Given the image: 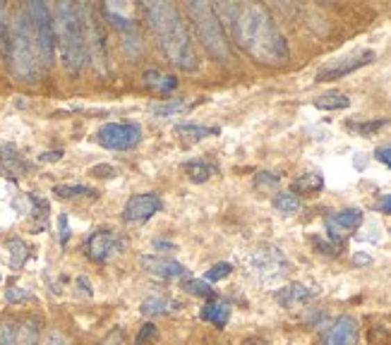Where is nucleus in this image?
<instances>
[{
  "mask_svg": "<svg viewBox=\"0 0 391 345\" xmlns=\"http://www.w3.org/2000/svg\"><path fill=\"white\" fill-rule=\"evenodd\" d=\"M322 187H324V178H322L319 173H303L300 178L293 180V185H290L293 194H308V197L322 192Z\"/></svg>",
  "mask_w": 391,
  "mask_h": 345,
  "instance_id": "nucleus-20",
  "label": "nucleus"
},
{
  "mask_svg": "<svg viewBox=\"0 0 391 345\" xmlns=\"http://www.w3.org/2000/svg\"><path fill=\"white\" fill-rule=\"evenodd\" d=\"M58 237H60V245L65 247L67 240H70V223H67V216L60 214L58 216Z\"/></svg>",
  "mask_w": 391,
  "mask_h": 345,
  "instance_id": "nucleus-39",
  "label": "nucleus"
},
{
  "mask_svg": "<svg viewBox=\"0 0 391 345\" xmlns=\"http://www.w3.org/2000/svg\"><path fill=\"white\" fill-rule=\"evenodd\" d=\"M278 183H281V178H278L276 173L272 171H262L255 175V187L260 190V192H269V190H276Z\"/></svg>",
  "mask_w": 391,
  "mask_h": 345,
  "instance_id": "nucleus-34",
  "label": "nucleus"
},
{
  "mask_svg": "<svg viewBox=\"0 0 391 345\" xmlns=\"http://www.w3.org/2000/svg\"><path fill=\"white\" fill-rule=\"evenodd\" d=\"M53 31H56V46L60 51L63 67L70 74L82 72L89 60L82 8L75 3H58L53 8Z\"/></svg>",
  "mask_w": 391,
  "mask_h": 345,
  "instance_id": "nucleus-3",
  "label": "nucleus"
},
{
  "mask_svg": "<svg viewBox=\"0 0 391 345\" xmlns=\"http://www.w3.org/2000/svg\"><path fill=\"white\" fill-rule=\"evenodd\" d=\"M274 209L276 211H281V214H295V211L300 209V199L295 197L293 192H278L276 197H274Z\"/></svg>",
  "mask_w": 391,
  "mask_h": 345,
  "instance_id": "nucleus-29",
  "label": "nucleus"
},
{
  "mask_svg": "<svg viewBox=\"0 0 391 345\" xmlns=\"http://www.w3.org/2000/svg\"><path fill=\"white\" fill-rule=\"evenodd\" d=\"M0 345H17V321L13 317H0Z\"/></svg>",
  "mask_w": 391,
  "mask_h": 345,
  "instance_id": "nucleus-31",
  "label": "nucleus"
},
{
  "mask_svg": "<svg viewBox=\"0 0 391 345\" xmlns=\"http://www.w3.org/2000/svg\"><path fill=\"white\" fill-rule=\"evenodd\" d=\"M106 19H108V22L115 26V31L120 34V39H123V49L128 51V56L130 58L140 56L142 49H144V44H142V34H140V26H137V22H132L130 17L120 15L113 5L106 8Z\"/></svg>",
  "mask_w": 391,
  "mask_h": 345,
  "instance_id": "nucleus-12",
  "label": "nucleus"
},
{
  "mask_svg": "<svg viewBox=\"0 0 391 345\" xmlns=\"http://www.w3.org/2000/svg\"><path fill=\"white\" fill-rule=\"evenodd\" d=\"M5 300H8L10 305H19V302L29 300V290L22 288V285H13L10 290H5Z\"/></svg>",
  "mask_w": 391,
  "mask_h": 345,
  "instance_id": "nucleus-38",
  "label": "nucleus"
},
{
  "mask_svg": "<svg viewBox=\"0 0 391 345\" xmlns=\"http://www.w3.org/2000/svg\"><path fill=\"white\" fill-rule=\"evenodd\" d=\"M242 345H272L267 341V338H262V336H250V338H245L242 341Z\"/></svg>",
  "mask_w": 391,
  "mask_h": 345,
  "instance_id": "nucleus-46",
  "label": "nucleus"
},
{
  "mask_svg": "<svg viewBox=\"0 0 391 345\" xmlns=\"http://www.w3.org/2000/svg\"><path fill=\"white\" fill-rule=\"evenodd\" d=\"M101 345H128V338H125V331L123 328H113V331L108 333V336L103 338Z\"/></svg>",
  "mask_w": 391,
  "mask_h": 345,
  "instance_id": "nucleus-40",
  "label": "nucleus"
},
{
  "mask_svg": "<svg viewBox=\"0 0 391 345\" xmlns=\"http://www.w3.org/2000/svg\"><path fill=\"white\" fill-rule=\"evenodd\" d=\"M363 226V211L360 209H343L336 211L326 219V235L334 245L341 247V242L351 235L353 230Z\"/></svg>",
  "mask_w": 391,
  "mask_h": 345,
  "instance_id": "nucleus-14",
  "label": "nucleus"
},
{
  "mask_svg": "<svg viewBox=\"0 0 391 345\" xmlns=\"http://www.w3.org/2000/svg\"><path fill=\"white\" fill-rule=\"evenodd\" d=\"M176 132L181 140L185 142H199L204 140V137H216L219 135V127H204V125H194V123H183V125H176Z\"/></svg>",
  "mask_w": 391,
  "mask_h": 345,
  "instance_id": "nucleus-23",
  "label": "nucleus"
},
{
  "mask_svg": "<svg viewBox=\"0 0 391 345\" xmlns=\"http://www.w3.org/2000/svg\"><path fill=\"white\" fill-rule=\"evenodd\" d=\"M319 295V290L313 288V285L305 283H290L286 288L276 290V302L286 310H295V307H303L308 302H313L315 297Z\"/></svg>",
  "mask_w": 391,
  "mask_h": 345,
  "instance_id": "nucleus-16",
  "label": "nucleus"
},
{
  "mask_svg": "<svg viewBox=\"0 0 391 345\" xmlns=\"http://www.w3.org/2000/svg\"><path fill=\"white\" fill-rule=\"evenodd\" d=\"M173 307H178L171 297H163V295H151L142 302V314L144 317H166L173 312Z\"/></svg>",
  "mask_w": 391,
  "mask_h": 345,
  "instance_id": "nucleus-21",
  "label": "nucleus"
},
{
  "mask_svg": "<svg viewBox=\"0 0 391 345\" xmlns=\"http://www.w3.org/2000/svg\"><path fill=\"white\" fill-rule=\"evenodd\" d=\"M199 319L214 323L216 328H224L231 319V305L224 300H214V297H211L207 305L202 307V312H199Z\"/></svg>",
  "mask_w": 391,
  "mask_h": 345,
  "instance_id": "nucleus-19",
  "label": "nucleus"
},
{
  "mask_svg": "<svg viewBox=\"0 0 391 345\" xmlns=\"http://www.w3.org/2000/svg\"><path fill=\"white\" fill-rule=\"evenodd\" d=\"M372 60H374V51H353L348 56L336 58V60H329L326 65H322L315 74V82H334V79H341L346 74L369 65Z\"/></svg>",
  "mask_w": 391,
  "mask_h": 345,
  "instance_id": "nucleus-9",
  "label": "nucleus"
},
{
  "mask_svg": "<svg viewBox=\"0 0 391 345\" xmlns=\"http://www.w3.org/2000/svg\"><path fill=\"white\" fill-rule=\"evenodd\" d=\"M140 262H142V267H144L147 271L158 276V278H183V276L188 274V269H185L183 264H178L176 259L158 257V254L142 257Z\"/></svg>",
  "mask_w": 391,
  "mask_h": 345,
  "instance_id": "nucleus-17",
  "label": "nucleus"
},
{
  "mask_svg": "<svg viewBox=\"0 0 391 345\" xmlns=\"http://www.w3.org/2000/svg\"><path fill=\"white\" fill-rule=\"evenodd\" d=\"M8 41H10V22H8V8L0 3V53L8 56Z\"/></svg>",
  "mask_w": 391,
  "mask_h": 345,
  "instance_id": "nucleus-36",
  "label": "nucleus"
},
{
  "mask_svg": "<svg viewBox=\"0 0 391 345\" xmlns=\"http://www.w3.org/2000/svg\"><path fill=\"white\" fill-rule=\"evenodd\" d=\"M226 19H228L238 46L247 56L255 58L257 62L272 67L286 65L288 62L290 58L288 44L281 31H278L276 22L272 19V15L267 12V8H262L257 3L231 5L226 10Z\"/></svg>",
  "mask_w": 391,
  "mask_h": 345,
  "instance_id": "nucleus-1",
  "label": "nucleus"
},
{
  "mask_svg": "<svg viewBox=\"0 0 391 345\" xmlns=\"http://www.w3.org/2000/svg\"><path fill=\"white\" fill-rule=\"evenodd\" d=\"M377 209H379V211H384V214H391V194H384V197L379 199Z\"/></svg>",
  "mask_w": 391,
  "mask_h": 345,
  "instance_id": "nucleus-45",
  "label": "nucleus"
},
{
  "mask_svg": "<svg viewBox=\"0 0 391 345\" xmlns=\"http://www.w3.org/2000/svg\"><path fill=\"white\" fill-rule=\"evenodd\" d=\"M313 103H315V108H319V110H343L351 106V99L343 92H326V94H322V96H317Z\"/></svg>",
  "mask_w": 391,
  "mask_h": 345,
  "instance_id": "nucleus-25",
  "label": "nucleus"
},
{
  "mask_svg": "<svg viewBox=\"0 0 391 345\" xmlns=\"http://www.w3.org/2000/svg\"><path fill=\"white\" fill-rule=\"evenodd\" d=\"M8 62L10 72L17 82L34 84L41 79L44 67L39 62V53H36L34 39H31V26L26 10L22 8L15 19L10 22V41H8Z\"/></svg>",
  "mask_w": 391,
  "mask_h": 345,
  "instance_id": "nucleus-4",
  "label": "nucleus"
},
{
  "mask_svg": "<svg viewBox=\"0 0 391 345\" xmlns=\"http://www.w3.org/2000/svg\"><path fill=\"white\" fill-rule=\"evenodd\" d=\"M8 249H10V267H13L15 271L22 269L24 262L29 259V247H26L19 237H13V240H8Z\"/></svg>",
  "mask_w": 391,
  "mask_h": 345,
  "instance_id": "nucleus-28",
  "label": "nucleus"
},
{
  "mask_svg": "<svg viewBox=\"0 0 391 345\" xmlns=\"http://www.w3.org/2000/svg\"><path fill=\"white\" fill-rule=\"evenodd\" d=\"M156 341H158V328L151 321H147L144 326L140 328V333H137L135 345H154Z\"/></svg>",
  "mask_w": 391,
  "mask_h": 345,
  "instance_id": "nucleus-37",
  "label": "nucleus"
},
{
  "mask_svg": "<svg viewBox=\"0 0 391 345\" xmlns=\"http://www.w3.org/2000/svg\"><path fill=\"white\" fill-rule=\"evenodd\" d=\"M123 249V237L115 230H97L84 245V254H87L92 262L106 264L115 257V254Z\"/></svg>",
  "mask_w": 391,
  "mask_h": 345,
  "instance_id": "nucleus-11",
  "label": "nucleus"
},
{
  "mask_svg": "<svg viewBox=\"0 0 391 345\" xmlns=\"http://www.w3.org/2000/svg\"><path fill=\"white\" fill-rule=\"evenodd\" d=\"M358 341H360V323L351 314L334 319L322 336V345H358Z\"/></svg>",
  "mask_w": 391,
  "mask_h": 345,
  "instance_id": "nucleus-13",
  "label": "nucleus"
},
{
  "mask_svg": "<svg viewBox=\"0 0 391 345\" xmlns=\"http://www.w3.org/2000/svg\"><path fill=\"white\" fill-rule=\"evenodd\" d=\"M247 269L255 278H260L262 283H272V280L281 278L288 274L290 262L288 257L274 245H257L247 254Z\"/></svg>",
  "mask_w": 391,
  "mask_h": 345,
  "instance_id": "nucleus-7",
  "label": "nucleus"
},
{
  "mask_svg": "<svg viewBox=\"0 0 391 345\" xmlns=\"http://www.w3.org/2000/svg\"><path fill=\"white\" fill-rule=\"evenodd\" d=\"M82 19H84V29H87L89 58L97 62L99 70H106V65H108V46H106V34L101 29V22H99V17H97V10L82 8Z\"/></svg>",
  "mask_w": 391,
  "mask_h": 345,
  "instance_id": "nucleus-10",
  "label": "nucleus"
},
{
  "mask_svg": "<svg viewBox=\"0 0 391 345\" xmlns=\"http://www.w3.org/2000/svg\"><path fill=\"white\" fill-rule=\"evenodd\" d=\"M231 271H233V264H228V262H219V264H214V267H211L207 274H204V280H207V283H216V280L228 278Z\"/></svg>",
  "mask_w": 391,
  "mask_h": 345,
  "instance_id": "nucleus-35",
  "label": "nucleus"
},
{
  "mask_svg": "<svg viewBox=\"0 0 391 345\" xmlns=\"http://www.w3.org/2000/svg\"><path fill=\"white\" fill-rule=\"evenodd\" d=\"M163 209V201L156 197V194L147 192V194H135V197L128 199L123 209V219L128 223H144L149 221L151 216L158 214Z\"/></svg>",
  "mask_w": 391,
  "mask_h": 345,
  "instance_id": "nucleus-15",
  "label": "nucleus"
},
{
  "mask_svg": "<svg viewBox=\"0 0 391 345\" xmlns=\"http://www.w3.org/2000/svg\"><path fill=\"white\" fill-rule=\"evenodd\" d=\"M60 156H63V151H44L39 156V161L41 163H53V161H60Z\"/></svg>",
  "mask_w": 391,
  "mask_h": 345,
  "instance_id": "nucleus-43",
  "label": "nucleus"
},
{
  "mask_svg": "<svg viewBox=\"0 0 391 345\" xmlns=\"http://www.w3.org/2000/svg\"><path fill=\"white\" fill-rule=\"evenodd\" d=\"M26 161L15 151L13 146L0 144V173L8 175V178H19V175L26 173Z\"/></svg>",
  "mask_w": 391,
  "mask_h": 345,
  "instance_id": "nucleus-18",
  "label": "nucleus"
},
{
  "mask_svg": "<svg viewBox=\"0 0 391 345\" xmlns=\"http://www.w3.org/2000/svg\"><path fill=\"white\" fill-rule=\"evenodd\" d=\"M387 125H389L387 118H379V120H367V123H351L348 127H351L353 132H358V135L369 137V135H374V132H379L382 127H387Z\"/></svg>",
  "mask_w": 391,
  "mask_h": 345,
  "instance_id": "nucleus-33",
  "label": "nucleus"
},
{
  "mask_svg": "<svg viewBox=\"0 0 391 345\" xmlns=\"http://www.w3.org/2000/svg\"><path fill=\"white\" fill-rule=\"evenodd\" d=\"M185 173L192 183H207L211 175L216 173V166H211L207 161H188L185 163Z\"/></svg>",
  "mask_w": 391,
  "mask_h": 345,
  "instance_id": "nucleus-27",
  "label": "nucleus"
},
{
  "mask_svg": "<svg viewBox=\"0 0 391 345\" xmlns=\"http://www.w3.org/2000/svg\"><path fill=\"white\" fill-rule=\"evenodd\" d=\"M97 142L110 151H128L142 142V127L137 123H108L97 132Z\"/></svg>",
  "mask_w": 391,
  "mask_h": 345,
  "instance_id": "nucleus-8",
  "label": "nucleus"
},
{
  "mask_svg": "<svg viewBox=\"0 0 391 345\" xmlns=\"http://www.w3.org/2000/svg\"><path fill=\"white\" fill-rule=\"evenodd\" d=\"M46 345H72L70 341H67L63 333H58V331H53L51 336H49V341H46Z\"/></svg>",
  "mask_w": 391,
  "mask_h": 345,
  "instance_id": "nucleus-42",
  "label": "nucleus"
},
{
  "mask_svg": "<svg viewBox=\"0 0 391 345\" xmlns=\"http://www.w3.org/2000/svg\"><path fill=\"white\" fill-rule=\"evenodd\" d=\"M144 15H147V22H149L151 34L156 39V46L168 58V62L181 67L185 72L197 70L199 56L194 51L192 41H190L188 29H185L181 10L173 3L154 0V3L144 5Z\"/></svg>",
  "mask_w": 391,
  "mask_h": 345,
  "instance_id": "nucleus-2",
  "label": "nucleus"
},
{
  "mask_svg": "<svg viewBox=\"0 0 391 345\" xmlns=\"http://www.w3.org/2000/svg\"><path fill=\"white\" fill-rule=\"evenodd\" d=\"M144 84L151 89H156V92L161 94H168L173 92V89L178 87V79L173 77V74H166V72H158V70H147L144 72Z\"/></svg>",
  "mask_w": 391,
  "mask_h": 345,
  "instance_id": "nucleus-24",
  "label": "nucleus"
},
{
  "mask_svg": "<svg viewBox=\"0 0 391 345\" xmlns=\"http://www.w3.org/2000/svg\"><path fill=\"white\" fill-rule=\"evenodd\" d=\"M53 194L60 199H72V197H82V194H94V190L87 187V185H56Z\"/></svg>",
  "mask_w": 391,
  "mask_h": 345,
  "instance_id": "nucleus-32",
  "label": "nucleus"
},
{
  "mask_svg": "<svg viewBox=\"0 0 391 345\" xmlns=\"http://www.w3.org/2000/svg\"><path fill=\"white\" fill-rule=\"evenodd\" d=\"M89 173L97 175V178H113V175H115V168H113V166H94Z\"/></svg>",
  "mask_w": 391,
  "mask_h": 345,
  "instance_id": "nucleus-41",
  "label": "nucleus"
},
{
  "mask_svg": "<svg viewBox=\"0 0 391 345\" xmlns=\"http://www.w3.org/2000/svg\"><path fill=\"white\" fill-rule=\"evenodd\" d=\"M41 341V321L36 317H26L17 323V345H39Z\"/></svg>",
  "mask_w": 391,
  "mask_h": 345,
  "instance_id": "nucleus-22",
  "label": "nucleus"
},
{
  "mask_svg": "<svg viewBox=\"0 0 391 345\" xmlns=\"http://www.w3.org/2000/svg\"><path fill=\"white\" fill-rule=\"evenodd\" d=\"M26 17L31 26V39H34L36 53H39V62L44 72L53 65V56H56V31H53V15L46 3H26Z\"/></svg>",
  "mask_w": 391,
  "mask_h": 345,
  "instance_id": "nucleus-6",
  "label": "nucleus"
},
{
  "mask_svg": "<svg viewBox=\"0 0 391 345\" xmlns=\"http://www.w3.org/2000/svg\"><path fill=\"white\" fill-rule=\"evenodd\" d=\"M185 12L192 19L199 41H202V46L207 49L209 56H214L216 60H221V62L231 60V44H228V39H226L224 22H221L214 5L192 0V3L185 5Z\"/></svg>",
  "mask_w": 391,
  "mask_h": 345,
  "instance_id": "nucleus-5",
  "label": "nucleus"
},
{
  "mask_svg": "<svg viewBox=\"0 0 391 345\" xmlns=\"http://www.w3.org/2000/svg\"><path fill=\"white\" fill-rule=\"evenodd\" d=\"M197 103L199 101H166V103H156L154 108H151V113L161 115V118H168V115L190 113Z\"/></svg>",
  "mask_w": 391,
  "mask_h": 345,
  "instance_id": "nucleus-26",
  "label": "nucleus"
},
{
  "mask_svg": "<svg viewBox=\"0 0 391 345\" xmlns=\"http://www.w3.org/2000/svg\"><path fill=\"white\" fill-rule=\"evenodd\" d=\"M183 290H188V293L194 295V297H207V300H211V297H214V288H211V283H207L204 278H188V280H183Z\"/></svg>",
  "mask_w": 391,
  "mask_h": 345,
  "instance_id": "nucleus-30",
  "label": "nucleus"
},
{
  "mask_svg": "<svg viewBox=\"0 0 391 345\" xmlns=\"http://www.w3.org/2000/svg\"><path fill=\"white\" fill-rule=\"evenodd\" d=\"M377 158H379V161H382L387 168H391V146L379 149V151H377Z\"/></svg>",
  "mask_w": 391,
  "mask_h": 345,
  "instance_id": "nucleus-44",
  "label": "nucleus"
}]
</instances>
